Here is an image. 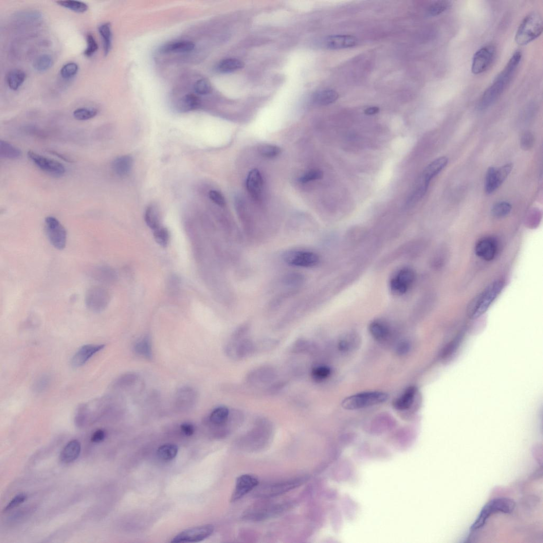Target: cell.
I'll list each match as a JSON object with an SVG mask.
<instances>
[{
    "mask_svg": "<svg viewBox=\"0 0 543 543\" xmlns=\"http://www.w3.org/2000/svg\"><path fill=\"white\" fill-rule=\"evenodd\" d=\"M112 410L111 400L108 397L99 398L80 404L76 410V424L82 426L92 423Z\"/></svg>",
    "mask_w": 543,
    "mask_h": 543,
    "instance_id": "obj_1",
    "label": "cell"
},
{
    "mask_svg": "<svg viewBox=\"0 0 543 543\" xmlns=\"http://www.w3.org/2000/svg\"><path fill=\"white\" fill-rule=\"evenodd\" d=\"M504 287V281L501 280H496L490 285L469 306L470 317L477 318L484 314L501 294Z\"/></svg>",
    "mask_w": 543,
    "mask_h": 543,
    "instance_id": "obj_2",
    "label": "cell"
},
{
    "mask_svg": "<svg viewBox=\"0 0 543 543\" xmlns=\"http://www.w3.org/2000/svg\"><path fill=\"white\" fill-rule=\"evenodd\" d=\"M542 20L537 13L527 16L519 25L515 41L520 46L526 45L537 38L542 32Z\"/></svg>",
    "mask_w": 543,
    "mask_h": 543,
    "instance_id": "obj_3",
    "label": "cell"
},
{
    "mask_svg": "<svg viewBox=\"0 0 543 543\" xmlns=\"http://www.w3.org/2000/svg\"><path fill=\"white\" fill-rule=\"evenodd\" d=\"M388 397V395L384 392H363L346 398L342 406L348 410L363 409L383 403Z\"/></svg>",
    "mask_w": 543,
    "mask_h": 543,
    "instance_id": "obj_4",
    "label": "cell"
},
{
    "mask_svg": "<svg viewBox=\"0 0 543 543\" xmlns=\"http://www.w3.org/2000/svg\"><path fill=\"white\" fill-rule=\"evenodd\" d=\"M515 506V502L508 498H497L490 501L482 509L470 530L474 531L482 528L490 516L495 513L510 514L514 510Z\"/></svg>",
    "mask_w": 543,
    "mask_h": 543,
    "instance_id": "obj_5",
    "label": "cell"
},
{
    "mask_svg": "<svg viewBox=\"0 0 543 543\" xmlns=\"http://www.w3.org/2000/svg\"><path fill=\"white\" fill-rule=\"evenodd\" d=\"M45 230L49 242L54 247L58 250L64 249L66 244V231L56 218L52 216L46 218Z\"/></svg>",
    "mask_w": 543,
    "mask_h": 543,
    "instance_id": "obj_6",
    "label": "cell"
},
{
    "mask_svg": "<svg viewBox=\"0 0 543 543\" xmlns=\"http://www.w3.org/2000/svg\"><path fill=\"white\" fill-rule=\"evenodd\" d=\"M110 296L104 288L94 286L87 291L85 303L87 308L95 313L102 312L108 306Z\"/></svg>",
    "mask_w": 543,
    "mask_h": 543,
    "instance_id": "obj_7",
    "label": "cell"
},
{
    "mask_svg": "<svg viewBox=\"0 0 543 543\" xmlns=\"http://www.w3.org/2000/svg\"><path fill=\"white\" fill-rule=\"evenodd\" d=\"M416 274L410 268H402L396 272L389 281L391 293L397 296L406 293L414 284Z\"/></svg>",
    "mask_w": 543,
    "mask_h": 543,
    "instance_id": "obj_8",
    "label": "cell"
},
{
    "mask_svg": "<svg viewBox=\"0 0 543 543\" xmlns=\"http://www.w3.org/2000/svg\"><path fill=\"white\" fill-rule=\"evenodd\" d=\"M27 156L38 168L49 175L60 177L65 173V167L56 160L37 154L32 150L28 151Z\"/></svg>",
    "mask_w": 543,
    "mask_h": 543,
    "instance_id": "obj_9",
    "label": "cell"
},
{
    "mask_svg": "<svg viewBox=\"0 0 543 543\" xmlns=\"http://www.w3.org/2000/svg\"><path fill=\"white\" fill-rule=\"evenodd\" d=\"M288 264L301 267H311L317 265L319 261L317 254L306 250H294L287 251L284 255Z\"/></svg>",
    "mask_w": 543,
    "mask_h": 543,
    "instance_id": "obj_10",
    "label": "cell"
},
{
    "mask_svg": "<svg viewBox=\"0 0 543 543\" xmlns=\"http://www.w3.org/2000/svg\"><path fill=\"white\" fill-rule=\"evenodd\" d=\"M214 527L206 525L191 528L181 532L171 541L172 542H196L205 540L213 534Z\"/></svg>",
    "mask_w": 543,
    "mask_h": 543,
    "instance_id": "obj_11",
    "label": "cell"
},
{
    "mask_svg": "<svg viewBox=\"0 0 543 543\" xmlns=\"http://www.w3.org/2000/svg\"><path fill=\"white\" fill-rule=\"evenodd\" d=\"M303 481V479H296L268 484L261 487L256 492L259 497H275L299 487Z\"/></svg>",
    "mask_w": 543,
    "mask_h": 543,
    "instance_id": "obj_12",
    "label": "cell"
},
{
    "mask_svg": "<svg viewBox=\"0 0 543 543\" xmlns=\"http://www.w3.org/2000/svg\"><path fill=\"white\" fill-rule=\"evenodd\" d=\"M496 53L494 46L489 45L480 48L472 58L471 72L475 75L484 73L491 64Z\"/></svg>",
    "mask_w": 543,
    "mask_h": 543,
    "instance_id": "obj_13",
    "label": "cell"
},
{
    "mask_svg": "<svg viewBox=\"0 0 543 543\" xmlns=\"http://www.w3.org/2000/svg\"><path fill=\"white\" fill-rule=\"evenodd\" d=\"M508 84L502 78L498 76L494 83L488 88L483 95L480 100L479 107L481 109H485L490 107L499 97Z\"/></svg>",
    "mask_w": 543,
    "mask_h": 543,
    "instance_id": "obj_14",
    "label": "cell"
},
{
    "mask_svg": "<svg viewBox=\"0 0 543 543\" xmlns=\"http://www.w3.org/2000/svg\"><path fill=\"white\" fill-rule=\"evenodd\" d=\"M104 345H86L80 347L72 359V365L74 368L84 366L87 362L99 352L102 351Z\"/></svg>",
    "mask_w": 543,
    "mask_h": 543,
    "instance_id": "obj_15",
    "label": "cell"
},
{
    "mask_svg": "<svg viewBox=\"0 0 543 543\" xmlns=\"http://www.w3.org/2000/svg\"><path fill=\"white\" fill-rule=\"evenodd\" d=\"M258 484L257 478L254 476L245 474L240 476L237 480L231 501L234 502L242 498Z\"/></svg>",
    "mask_w": 543,
    "mask_h": 543,
    "instance_id": "obj_16",
    "label": "cell"
},
{
    "mask_svg": "<svg viewBox=\"0 0 543 543\" xmlns=\"http://www.w3.org/2000/svg\"><path fill=\"white\" fill-rule=\"evenodd\" d=\"M498 245L494 238H484L480 240L475 247V253L480 258L490 261L494 260L497 254Z\"/></svg>",
    "mask_w": 543,
    "mask_h": 543,
    "instance_id": "obj_17",
    "label": "cell"
},
{
    "mask_svg": "<svg viewBox=\"0 0 543 543\" xmlns=\"http://www.w3.org/2000/svg\"><path fill=\"white\" fill-rule=\"evenodd\" d=\"M276 377V371L270 367H263L250 372L247 377L249 383L253 385H265L273 382Z\"/></svg>",
    "mask_w": 543,
    "mask_h": 543,
    "instance_id": "obj_18",
    "label": "cell"
},
{
    "mask_svg": "<svg viewBox=\"0 0 543 543\" xmlns=\"http://www.w3.org/2000/svg\"><path fill=\"white\" fill-rule=\"evenodd\" d=\"M325 46L331 50L354 47L357 45L358 39L349 35H336L328 36L325 40Z\"/></svg>",
    "mask_w": 543,
    "mask_h": 543,
    "instance_id": "obj_19",
    "label": "cell"
},
{
    "mask_svg": "<svg viewBox=\"0 0 543 543\" xmlns=\"http://www.w3.org/2000/svg\"><path fill=\"white\" fill-rule=\"evenodd\" d=\"M448 158L441 157L431 163L425 169L421 178V182L429 186L431 180L437 176L447 165Z\"/></svg>",
    "mask_w": 543,
    "mask_h": 543,
    "instance_id": "obj_20",
    "label": "cell"
},
{
    "mask_svg": "<svg viewBox=\"0 0 543 543\" xmlns=\"http://www.w3.org/2000/svg\"><path fill=\"white\" fill-rule=\"evenodd\" d=\"M196 399V392L192 388L180 389L176 396V405L180 410H188L194 405Z\"/></svg>",
    "mask_w": 543,
    "mask_h": 543,
    "instance_id": "obj_21",
    "label": "cell"
},
{
    "mask_svg": "<svg viewBox=\"0 0 543 543\" xmlns=\"http://www.w3.org/2000/svg\"><path fill=\"white\" fill-rule=\"evenodd\" d=\"M262 186V177L259 171L256 169L250 171L246 180V187L251 195L256 199L258 198Z\"/></svg>",
    "mask_w": 543,
    "mask_h": 543,
    "instance_id": "obj_22",
    "label": "cell"
},
{
    "mask_svg": "<svg viewBox=\"0 0 543 543\" xmlns=\"http://www.w3.org/2000/svg\"><path fill=\"white\" fill-rule=\"evenodd\" d=\"M133 160L131 156L124 155L116 158L113 162L112 168L115 174L119 177L127 176L131 170Z\"/></svg>",
    "mask_w": 543,
    "mask_h": 543,
    "instance_id": "obj_23",
    "label": "cell"
},
{
    "mask_svg": "<svg viewBox=\"0 0 543 543\" xmlns=\"http://www.w3.org/2000/svg\"><path fill=\"white\" fill-rule=\"evenodd\" d=\"M81 451V445L77 440H73L63 448L60 454L59 458L64 463H70L75 461L79 456Z\"/></svg>",
    "mask_w": 543,
    "mask_h": 543,
    "instance_id": "obj_24",
    "label": "cell"
},
{
    "mask_svg": "<svg viewBox=\"0 0 543 543\" xmlns=\"http://www.w3.org/2000/svg\"><path fill=\"white\" fill-rule=\"evenodd\" d=\"M417 393L416 387L412 386L408 388L404 393L394 402V408L398 411H405L410 409L414 403Z\"/></svg>",
    "mask_w": 543,
    "mask_h": 543,
    "instance_id": "obj_25",
    "label": "cell"
},
{
    "mask_svg": "<svg viewBox=\"0 0 543 543\" xmlns=\"http://www.w3.org/2000/svg\"><path fill=\"white\" fill-rule=\"evenodd\" d=\"M338 97V94L334 90L328 89L315 93L314 101L318 105L326 106L335 102Z\"/></svg>",
    "mask_w": 543,
    "mask_h": 543,
    "instance_id": "obj_26",
    "label": "cell"
},
{
    "mask_svg": "<svg viewBox=\"0 0 543 543\" xmlns=\"http://www.w3.org/2000/svg\"><path fill=\"white\" fill-rule=\"evenodd\" d=\"M195 44L189 41L169 43L161 48V52L166 53H186L193 51Z\"/></svg>",
    "mask_w": 543,
    "mask_h": 543,
    "instance_id": "obj_27",
    "label": "cell"
},
{
    "mask_svg": "<svg viewBox=\"0 0 543 543\" xmlns=\"http://www.w3.org/2000/svg\"><path fill=\"white\" fill-rule=\"evenodd\" d=\"M370 332L374 338L378 341L386 340L390 334V329L383 321L376 320L369 326Z\"/></svg>",
    "mask_w": 543,
    "mask_h": 543,
    "instance_id": "obj_28",
    "label": "cell"
},
{
    "mask_svg": "<svg viewBox=\"0 0 543 543\" xmlns=\"http://www.w3.org/2000/svg\"><path fill=\"white\" fill-rule=\"evenodd\" d=\"M135 354L146 359H151L153 356L152 341L149 336H145L137 341L134 346Z\"/></svg>",
    "mask_w": 543,
    "mask_h": 543,
    "instance_id": "obj_29",
    "label": "cell"
},
{
    "mask_svg": "<svg viewBox=\"0 0 543 543\" xmlns=\"http://www.w3.org/2000/svg\"><path fill=\"white\" fill-rule=\"evenodd\" d=\"M230 410L226 406H219L211 412L209 417L211 424L217 427H223L227 424Z\"/></svg>",
    "mask_w": 543,
    "mask_h": 543,
    "instance_id": "obj_30",
    "label": "cell"
},
{
    "mask_svg": "<svg viewBox=\"0 0 543 543\" xmlns=\"http://www.w3.org/2000/svg\"><path fill=\"white\" fill-rule=\"evenodd\" d=\"M145 220L147 226L153 230L160 227V215L156 205L152 204L147 208Z\"/></svg>",
    "mask_w": 543,
    "mask_h": 543,
    "instance_id": "obj_31",
    "label": "cell"
},
{
    "mask_svg": "<svg viewBox=\"0 0 543 543\" xmlns=\"http://www.w3.org/2000/svg\"><path fill=\"white\" fill-rule=\"evenodd\" d=\"M26 78V75L23 70L14 69L8 74L7 82L10 88L17 90L24 84Z\"/></svg>",
    "mask_w": 543,
    "mask_h": 543,
    "instance_id": "obj_32",
    "label": "cell"
},
{
    "mask_svg": "<svg viewBox=\"0 0 543 543\" xmlns=\"http://www.w3.org/2000/svg\"><path fill=\"white\" fill-rule=\"evenodd\" d=\"M22 155L21 150L6 141L0 140V156L2 158L15 160L21 158Z\"/></svg>",
    "mask_w": 543,
    "mask_h": 543,
    "instance_id": "obj_33",
    "label": "cell"
},
{
    "mask_svg": "<svg viewBox=\"0 0 543 543\" xmlns=\"http://www.w3.org/2000/svg\"><path fill=\"white\" fill-rule=\"evenodd\" d=\"M199 106L200 100L198 98L194 95L189 94L180 99L177 108L180 112H188L198 108Z\"/></svg>",
    "mask_w": 543,
    "mask_h": 543,
    "instance_id": "obj_34",
    "label": "cell"
},
{
    "mask_svg": "<svg viewBox=\"0 0 543 543\" xmlns=\"http://www.w3.org/2000/svg\"><path fill=\"white\" fill-rule=\"evenodd\" d=\"M98 32L103 41L104 55L107 56L112 48V33L111 25L106 23L98 27Z\"/></svg>",
    "mask_w": 543,
    "mask_h": 543,
    "instance_id": "obj_35",
    "label": "cell"
},
{
    "mask_svg": "<svg viewBox=\"0 0 543 543\" xmlns=\"http://www.w3.org/2000/svg\"><path fill=\"white\" fill-rule=\"evenodd\" d=\"M244 66V63L239 59L227 58L219 63L218 70L221 73L227 74L236 72L243 69Z\"/></svg>",
    "mask_w": 543,
    "mask_h": 543,
    "instance_id": "obj_36",
    "label": "cell"
},
{
    "mask_svg": "<svg viewBox=\"0 0 543 543\" xmlns=\"http://www.w3.org/2000/svg\"><path fill=\"white\" fill-rule=\"evenodd\" d=\"M91 276L100 282L107 283L112 281L115 275L111 269L106 266H98L91 271Z\"/></svg>",
    "mask_w": 543,
    "mask_h": 543,
    "instance_id": "obj_37",
    "label": "cell"
},
{
    "mask_svg": "<svg viewBox=\"0 0 543 543\" xmlns=\"http://www.w3.org/2000/svg\"><path fill=\"white\" fill-rule=\"evenodd\" d=\"M178 451L177 446L174 444H167L160 447L157 451L158 457L165 461L172 460L174 459Z\"/></svg>",
    "mask_w": 543,
    "mask_h": 543,
    "instance_id": "obj_38",
    "label": "cell"
},
{
    "mask_svg": "<svg viewBox=\"0 0 543 543\" xmlns=\"http://www.w3.org/2000/svg\"><path fill=\"white\" fill-rule=\"evenodd\" d=\"M53 64L52 57L48 54L38 56L34 62V68L39 73H44L51 68Z\"/></svg>",
    "mask_w": 543,
    "mask_h": 543,
    "instance_id": "obj_39",
    "label": "cell"
},
{
    "mask_svg": "<svg viewBox=\"0 0 543 543\" xmlns=\"http://www.w3.org/2000/svg\"><path fill=\"white\" fill-rule=\"evenodd\" d=\"M56 3L58 5L67 8L76 13H85L88 9L87 4L82 2L67 0V1H58Z\"/></svg>",
    "mask_w": 543,
    "mask_h": 543,
    "instance_id": "obj_40",
    "label": "cell"
},
{
    "mask_svg": "<svg viewBox=\"0 0 543 543\" xmlns=\"http://www.w3.org/2000/svg\"><path fill=\"white\" fill-rule=\"evenodd\" d=\"M512 210V206L507 202H500L497 203L493 206L491 210V214L493 216L497 218H504L510 214Z\"/></svg>",
    "mask_w": 543,
    "mask_h": 543,
    "instance_id": "obj_41",
    "label": "cell"
},
{
    "mask_svg": "<svg viewBox=\"0 0 543 543\" xmlns=\"http://www.w3.org/2000/svg\"><path fill=\"white\" fill-rule=\"evenodd\" d=\"M51 383V377L48 374H44L37 378L33 385V390L35 393H42L46 390Z\"/></svg>",
    "mask_w": 543,
    "mask_h": 543,
    "instance_id": "obj_42",
    "label": "cell"
},
{
    "mask_svg": "<svg viewBox=\"0 0 543 543\" xmlns=\"http://www.w3.org/2000/svg\"><path fill=\"white\" fill-rule=\"evenodd\" d=\"M358 343V340L354 335H348L342 338L338 343V348L343 353L353 350Z\"/></svg>",
    "mask_w": 543,
    "mask_h": 543,
    "instance_id": "obj_43",
    "label": "cell"
},
{
    "mask_svg": "<svg viewBox=\"0 0 543 543\" xmlns=\"http://www.w3.org/2000/svg\"><path fill=\"white\" fill-rule=\"evenodd\" d=\"M98 110L95 108H79L75 110L73 115L78 120H87L95 117Z\"/></svg>",
    "mask_w": 543,
    "mask_h": 543,
    "instance_id": "obj_44",
    "label": "cell"
},
{
    "mask_svg": "<svg viewBox=\"0 0 543 543\" xmlns=\"http://www.w3.org/2000/svg\"><path fill=\"white\" fill-rule=\"evenodd\" d=\"M154 237L156 243L163 247H167L170 241V233L168 230L164 227H160L154 230Z\"/></svg>",
    "mask_w": 543,
    "mask_h": 543,
    "instance_id": "obj_45",
    "label": "cell"
},
{
    "mask_svg": "<svg viewBox=\"0 0 543 543\" xmlns=\"http://www.w3.org/2000/svg\"><path fill=\"white\" fill-rule=\"evenodd\" d=\"M448 1H438L432 4L428 8V14L431 17H436L445 12L450 7Z\"/></svg>",
    "mask_w": 543,
    "mask_h": 543,
    "instance_id": "obj_46",
    "label": "cell"
},
{
    "mask_svg": "<svg viewBox=\"0 0 543 543\" xmlns=\"http://www.w3.org/2000/svg\"><path fill=\"white\" fill-rule=\"evenodd\" d=\"M331 374L329 367L326 366H319L314 368L311 372L313 379L317 382L323 381L327 378Z\"/></svg>",
    "mask_w": 543,
    "mask_h": 543,
    "instance_id": "obj_47",
    "label": "cell"
},
{
    "mask_svg": "<svg viewBox=\"0 0 543 543\" xmlns=\"http://www.w3.org/2000/svg\"><path fill=\"white\" fill-rule=\"evenodd\" d=\"M313 346L312 344L306 340L300 339L294 344L292 351L296 354L308 353L313 351Z\"/></svg>",
    "mask_w": 543,
    "mask_h": 543,
    "instance_id": "obj_48",
    "label": "cell"
},
{
    "mask_svg": "<svg viewBox=\"0 0 543 543\" xmlns=\"http://www.w3.org/2000/svg\"><path fill=\"white\" fill-rule=\"evenodd\" d=\"M281 152V149L276 146L264 145L259 148V153L266 158H274L278 156Z\"/></svg>",
    "mask_w": 543,
    "mask_h": 543,
    "instance_id": "obj_49",
    "label": "cell"
},
{
    "mask_svg": "<svg viewBox=\"0 0 543 543\" xmlns=\"http://www.w3.org/2000/svg\"><path fill=\"white\" fill-rule=\"evenodd\" d=\"M194 89L196 94L200 95L209 94L212 91V87L208 80L200 79L195 83Z\"/></svg>",
    "mask_w": 543,
    "mask_h": 543,
    "instance_id": "obj_50",
    "label": "cell"
},
{
    "mask_svg": "<svg viewBox=\"0 0 543 543\" xmlns=\"http://www.w3.org/2000/svg\"><path fill=\"white\" fill-rule=\"evenodd\" d=\"M79 66L76 63L70 62L63 66L60 71L62 77L69 79L75 77L78 73Z\"/></svg>",
    "mask_w": 543,
    "mask_h": 543,
    "instance_id": "obj_51",
    "label": "cell"
},
{
    "mask_svg": "<svg viewBox=\"0 0 543 543\" xmlns=\"http://www.w3.org/2000/svg\"><path fill=\"white\" fill-rule=\"evenodd\" d=\"M137 376L134 374H125L118 378L114 383V386L117 387H125L133 385L136 381Z\"/></svg>",
    "mask_w": 543,
    "mask_h": 543,
    "instance_id": "obj_52",
    "label": "cell"
},
{
    "mask_svg": "<svg viewBox=\"0 0 543 543\" xmlns=\"http://www.w3.org/2000/svg\"><path fill=\"white\" fill-rule=\"evenodd\" d=\"M87 47L85 50L84 54L86 56L90 57L92 56L98 49V45L96 39L91 34H88L86 37Z\"/></svg>",
    "mask_w": 543,
    "mask_h": 543,
    "instance_id": "obj_53",
    "label": "cell"
},
{
    "mask_svg": "<svg viewBox=\"0 0 543 543\" xmlns=\"http://www.w3.org/2000/svg\"><path fill=\"white\" fill-rule=\"evenodd\" d=\"M323 177V173L321 171L318 169H313L309 171L308 172L301 177L299 180L301 183H306L310 182V181L320 179Z\"/></svg>",
    "mask_w": 543,
    "mask_h": 543,
    "instance_id": "obj_54",
    "label": "cell"
},
{
    "mask_svg": "<svg viewBox=\"0 0 543 543\" xmlns=\"http://www.w3.org/2000/svg\"><path fill=\"white\" fill-rule=\"evenodd\" d=\"M534 144V138L530 132H526L522 135L520 141L521 147L523 150H528Z\"/></svg>",
    "mask_w": 543,
    "mask_h": 543,
    "instance_id": "obj_55",
    "label": "cell"
},
{
    "mask_svg": "<svg viewBox=\"0 0 543 543\" xmlns=\"http://www.w3.org/2000/svg\"><path fill=\"white\" fill-rule=\"evenodd\" d=\"M27 498L26 495L22 494L16 496L11 502H10L8 505L5 509V511L11 510L20 505H21L24 503Z\"/></svg>",
    "mask_w": 543,
    "mask_h": 543,
    "instance_id": "obj_56",
    "label": "cell"
},
{
    "mask_svg": "<svg viewBox=\"0 0 543 543\" xmlns=\"http://www.w3.org/2000/svg\"><path fill=\"white\" fill-rule=\"evenodd\" d=\"M210 198L216 204L219 206H224L226 204L225 199L222 194L217 190H211L209 192Z\"/></svg>",
    "mask_w": 543,
    "mask_h": 543,
    "instance_id": "obj_57",
    "label": "cell"
},
{
    "mask_svg": "<svg viewBox=\"0 0 543 543\" xmlns=\"http://www.w3.org/2000/svg\"><path fill=\"white\" fill-rule=\"evenodd\" d=\"M411 345L408 341H401L396 346V353L400 356L406 355L411 350Z\"/></svg>",
    "mask_w": 543,
    "mask_h": 543,
    "instance_id": "obj_58",
    "label": "cell"
},
{
    "mask_svg": "<svg viewBox=\"0 0 543 543\" xmlns=\"http://www.w3.org/2000/svg\"><path fill=\"white\" fill-rule=\"evenodd\" d=\"M105 436V432L103 430L99 429L94 432L92 436L91 440L95 443H98L104 440Z\"/></svg>",
    "mask_w": 543,
    "mask_h": 543,
    "instance_id": "obj_59",
    "label": "cell"
},
{
    "mask_svg": "<svg viewBox=\"0 0 543 543\" xmlns=\"http://www.w3.org/2000/svg\"><path fill=\"white\" fill-rule=\"evenodd\" d=\"M180 429L182 430L183 434L187 436H190L194 434L195 431V428L192 424L189 423L183 424L180 426Z\"/></svg>",
    "mask_w": 543,
    "mask_h": 543,
    "instance_id": "obj_60",
    "label": "cell"
},
{
    "mask_svg": "<svg viewBox=\"0 0 543 543\" xmlns=\"http://www.w3.org/2000/svg\"><path fill=\"white\" fill-rule=\"evenodd\" d=\"M379 112L378 107H370L365 110V114L367 115H373L377 114Z\"/></svg>",
    "mask_w": 543,
    "mask_h": 543,
    "instance_id": "obj_61",
    "label": "cell"
},
{
    "mask_svg": "<svg viewBox=\"0 0 543 543\" xmlns=\"http://www.w3.org/2000/svg\"><path fill=\"white\" fill-rule=\"evenodd\" d=\"M50 153H52V154L55 155L56 156H58L59 158H60L61 159H62L63 160H64L67 162H69V163L72 162V161L71 160V159H70L69 158H67L66 157L64 156V155H61V154L54 152V151H53H53H52V152L51 151V152H50Z\"/></svg>",
    "mask_w": 543,
    "mask_h": 543,
    "instance_id": "obj_62",
    "label": "cell"
}]
</instances>
